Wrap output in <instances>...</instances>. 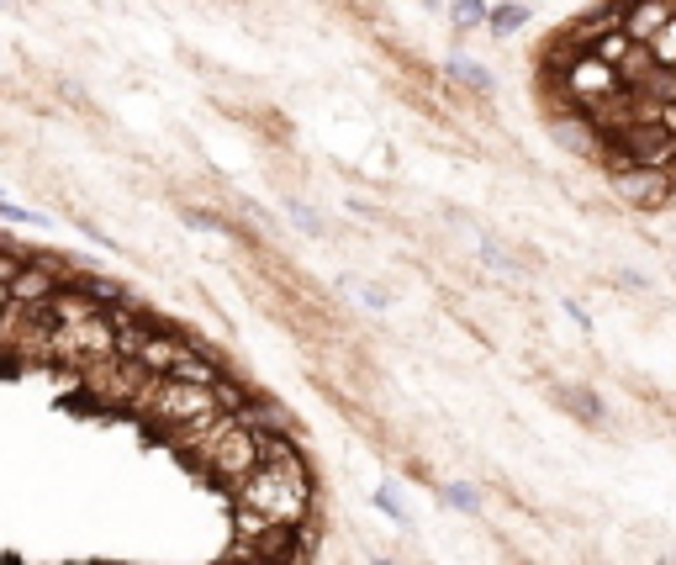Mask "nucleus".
Instances as JSON below:
<instances>
[{
  "label": "nucleus",
  "mask_w": 676,
  "mask_h": 565,
  "mask_svg": "<svg viewBox=\"0 0 676 565\" xmlns=\"http://www.w3.org/2000/svg\"><path fill=\"white\" fill-rule=\"evenodd\" d=\"M22 265H27V259H22L16 248H5V243H0V285L16 281V275H22Z\"/></svg>",
  "instance_id": "16"
},
{
  "label": "nucleus",
  "mask_w": 676,
  "mask_h": 565,
  "mask_svg": "<svg viewBox=\"0 0 676 565\" xmlns=\"http://www.w3.org/2000/svg\"><path fill=\"white\" fill-rule=\"evenodd\" d=\"M370 565H392V561H381V555H375V561H370Z\"/></svg>",
  "instance_id": "19"
},
{
  "label": "nucleus",
  "mask_w": 676,
  "mask_h": 565,
  "mask_svg": "<svg viewBox=\"0 0 676 565\" xmlns=\"http://www.w3.org/2000/svg\"><path fill=\"white\" fill-rule=\"evenodd\" d=\"M481 254H486V270H497V275H513L518 265L502 254V243H492V239H481Z\"/></svg>",
  "instance_id": "15"
},
{
  "label": "nucleus",
  "mask_w": 676,
  "mask_h": 565,
  "mask_svg": "<svg viewBox=\"0 0 676 565\" xmlns=\"http://www.w3.org/2000/svg\"><path fill=\"white\" fill-rule=\"evenodd\" d=\"M438 5H444V0H423V11H438Z\"/></svg>",
  "instance_id": "18"
},
{
  "label": "nucleus",
  "mask_w": 676,
  "mask_h": 565,
  "mask_svg": "<svg viewBox=\"0 0 676 565\" xmlns=\"http://www.w3.org/2000/svg\"><path fill=\"white\" fill-rule=\"evenodd\" d=\"M339 291H344V296H355V301L365 307V312H386V307H392L386 285L365 281V275H339Z\"/></svg>",
  "instance_id": "10"
},
{
  "label": "nucleus",
  "mask_w": 676,
  "mask_h": 565,
  "mask_svg": "<svg viewBox=\"0 0 676 565\" xmlns=\"http://www.w3.org/2000/svg\"><path fill=\"white\" fill-rule=\"evenodd\" d=\"M233 508L254 513L270 528H302L313 513V476H307V460L291 454V460H270L259 465L254 476H243L233 486Z\"/></svg>",
  "instance_id": "1"
},
{
  "label": "nucleus",
  "mask_w": 676,
  "mask_h": 565,
  "mask_svg": "<svg viewBox=\"0 0 676 565\" xmlns=\"http://www.w3.org/2000/svg\"><path fill=\"white\" fill-rule=\"evenodd\" d=\"M375 508H381V513H386V518H392L397 528L412 524V513H407V502H401L397 481H381V486H375Z\"/></svg>",
  "instance_id": "14"
},
{
  "label": "nucleus",
  "mask_w": 676,
  "mask_h": 565,
  "mask_svg": "<svg viewBox=\"0 0 676 565\" xmlns=\"http://www.w3.org/2000/svg\"><path fill=\"white\" fill-rule=\"evenodd\" d=\"M85 391L95 397V402L106 407H127V412H138L143 407V397H149V386H154V375L143 370L138 360H122V355H112V360L90 364V370H80Z\"/></svg>",
  "instance_id": "5"
},
{
  "label": "nucleus",
  "mask_w": 676,
  "mask_h": 565,
  "mask_svg": "<svg viewBox=\"0 0 676 565\" xmlns=\"http://www.w3.org/2000/svg\"><path fill=\"white\" fill-rule=\"evenodd\" d=\"M449 27H455V33L486 27V0H449Z\"/></svg>",
  "instance_id": "13"
},
{
  "label": "nucleus",
  "mask_w": 676,
  "mask_h": 565,
  "mask_svg": "<svg viewBox=\"0 0 676 565\" xmlns=\"http://www.w3.org/2000/svg\"><path fill=\"white\" fill-rule=\"evenodd\" d=\"M438 497H444V508H455V513H481V486H471V481H444Z\"/></svg>",
  "instance_id": "12"
},
{
  "label": "nucleus",
  "mask_w": 676,
  "mask_h": 565,
  "mask_svg": "<svg viewBox=\"0 0 676 565\" xmlns=\"http://www.w3.org/2000/svg\"><path fill=\"white\" fill-rule=\"evenodd\" d=\"M117 355V328L106 312L85 318V323H64L48 328V349H42V364H59V370H90V364L112 360Z\"/></svg>",
  "instance_id": "2"
},
{
  "label": "nucleus",
  "mask_w": 676,
  "mask_h": 565,
  "mask_svg": "<svg viewBox=\"0 0 676 565\" xmlns=\"http://www.w3.org/2000/svg\"><path fill=\"white\" fill-rule=\"evenodd\" d=\"M196 465H206V471H212L222 486H239L243 476H254V471H259V428H243V423H233L217 445L201 454Z\"/></svg>",
  "instance_id": "6"
},
{
  "label": "nucleus",
  "mask_w": 676,
  "mask_h": 565,
  "mask_svg": "<svg viewBox=\"0 0 676 565\" xmlns=\"http://www.w3.org/2000/svg\"><path fill=\"white\" fill-rule=\"evenodd\" d=\"M528 16H534V5H528V0H497V5H486V27H492L497 38H513Z\"/></svg>",
  "instance_id": "9"
},
{
  "label": "nucleus",
  "mask_w": 676,
  "mask_h": 565,
  "mask_svg": "<svg viewBox=\"0 0 676 565\" xmlns=\"http://www.w3.org/2000/svg\"><path fill=\"white\" fill-rule=\"evenodd\" d=\"M449 80L471 85V90H476V95H492V90H497V80H492V69H481L476 59H460V53H455V59H449Z\"/></svg>",
  "instance_id": "11"
},
{
  "label": "nucleus",
  "mask_w": 676,
  "mask_h": 565,
  "mask_svg": "<svg viewBox=\"0 0 676 565\" xmlns=\"http://www.w3.org/2000/svg\"><path fill=\"white\" fill-rule=\"evenodd\" d=\"M59 270L53 265H22V275L5 285V301H16V307H42L53 291H59Z\"/></svg>",
  "instance_id": "7"
},
{
  "label": "nucleus",
  "mask_w": 676,
  "mask_h": 565,
  "mask_svg": "<svg viewBox=\"0 0 676 565\" xmlns=\"http://www.w3.org/2000/svg\"><path fill=\"white\" fill-rule=\"evenodd\" d=\"M138 412H143V418H154V423H164V428H186V423L212 418V412H222V407H217V386H191V381H154Z\"/></svg>",
  "instance_id": "4"
},
{
  "label": "nucleus",
  "mask_w": 676,
  "mask_h": 565,
  "mask_svg": "<svg viewBox=\"0 0 676 565\" xmlns=\"http://www.w3.org/2000/svg\"><path fill=\"white\" fill-rule=\"evenodd\" d=\"M186 349H191L186 338H169V333H149V338H143V344L132 349V360L143 364V370H149L154 381H160V375H169V370L180 364V355H186Z\"/></svg>",
  "instance_id": "8"
},
{
  "label": "nucleus",
  "mask_w": 676,
  "mask_h": 565,
  "mask_svg": "<svg viewBox=\"0 0 676 565\" xmlns=\"http://www.w3.org/2000/svg\"><path fill=\"white\" fill-rule=\"evenodd\" d=\"M291 222H296L302 233H313V239H318V233H322L318 211H313V206H302V202H291Z\"/></svg>",
  "instance_id": "17"
},
{
  "label": "nucleus",
  "mask_w": 676,
  "mask_h": 565,
  "mask_svg": "<svg viewBox=\"0 0 676 565\" xmlns=\"http://www.w3.org/2000/svg\"><path fill=\"white\" fill-rule=\"evenodd\" d=\"M597 159L608 164V185L629 206H639V211H661L676 196V180L666 169H655V164H635L629 154H613V149H602Z\"/></svg>",
  "instance_id": "3"
}]
</instances>
